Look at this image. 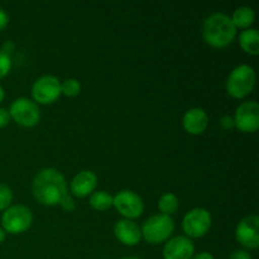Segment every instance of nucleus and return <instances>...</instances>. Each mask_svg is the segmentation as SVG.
<instances>
[{"instance_id":"1","label":"nucleus","mask_w":259,"mask_h":259,"mask_svg":"<svg viewBox=\"0 0 259 259\" xmlns=\"http://www.w3.org/2000/svg\"><path fill=\"white\" fill-rule=\"evenodd\" d=\"M33 194L43 205L60 204L67 195V185L63 175L56 168H43L33 180Z\"/></svg>"},{"instance_id":"2","label":"nucleus","mask_w":259,"mask_h":259,"mask_svg":"<svg viewBox=\"0 0 259 259\" xmlns=\"http://www.w3.org/2000/svg\"><path fill=\"white\" fill-rule=\"evenodd\" d=\"M202 35L207 45L215 48H223L234 40L237 28L228 14L212 13L205 19L202 25Z\"/></svg>"},{"instance_id":"3","label":"nucleus","mask_w":259,"mask_h":259,"mask_svg":"<svg viewBox=\"0 0 259 259\" xmlns=\"http://www.w3.org/2000/svg\"><path fill=\"white\" fill-rule=\"evenodd\" d=\"M255 85V71L249 65H239L230 72L227 91L232 98L243 99L252 93Z\"/></svg>"},{"instance_id":"4","label":"nucleus","mask_w":259,"mask_h":259,"mask_svg":"<svg viewBox=\"0 0 259 259\" xmlns=\"http://www.w3.org/2000/svg\"><path fill=\"white\" fill-rule=\"evenodd\" d=\"M175 229L174 219L168 215L157 214L148 218L142 225V237L152 244H158L171 237Z\"/></svg>"},{"instance_id":"5","label":"nucleus","mask_w":259,"mask_h":259,"mask_svg":"<svg viewBox=\"0 0 259 259\" xmlns=\"http://www.w3.org/2000/svg\"><path fill=\"white\" fill-rule=\"evenodd\" d=\"M32 211L24 205H13L4 210L2 217L3 230L10 234L25 232L32 225Z\"/></svg>"},{"instance_id":"6","label":"nucleus","mask_w":259,"mask_h":259,"mask_svg":"<svg viewBox=\"0 0 259 259\" xmlns=\"http://www.w3.org/2000/svg\"><path fill=\"white\" fill-rule=\"evenodd\" d=\"M10 118L23 126H34L39 121L40 111L37 103L27 98H18L10 104Z\"/></svg>"},{"instance_id":"7","label":"nucleus","mask_w":259,"mask_h":259,"mask_svg":"<svg viewBox=\"0 0 259 259\" xmlns=\"http://www.w3.org/2000/svg\"><path fill=\"white\" fill-rule=\"evenodd\" d=\"M211 227V215L206 209L196 207L185 215L182 229L189 237L200 238L206 234Z\"/></svg>"},{"instance_id":"8","label":"nucleus","mask_w":259,"mask_h":259,"mask_svg":"<svg viewBox=\"0 0 259 259\" xmlns=\"http://www.w3.org/2000/svg\"><path fill=\"white\" fill-rule=\"evenodd\" d=\"M113 205L124 218L129 220L139 218L144 210L143 200L132 190H121L118 192L113 197Z\"/></svg>"},{"instance_id":"9","label":"nucleus","mask_w":259,"mask_h":259,"mask_svg":"<svg viewBox=\"0 0 259 259\" xmlns=\"http://www.w3.org/2000/svg\"><path fill=\"white\" fill-rule=\"evenodd\" d=\"M32 95L37 103L51 104L61 95V82L56 76L45 75L34 81L32 86Z\"/></svg>"},{"instance_id":"10","label":"nucleus","mask_w":259,"mask_h":259,"mask_svg":"<svg viewBox=\"0 0 259 259\" xmlns=\"http://www.w3.org/2000/svg\"><path fill=\"white\" fill-rule=\"evenodd\" d=\"M234 125L244 133H254L259 128V105L257 101H245L235 110Z\"/></svg>"},{"instance_id":"11","label":"nucleus","mask_w":259,"mask_h":259,"mask_svg":"<svg viewBox=\"0 0 259 259\" xmlns=\"http://www.w3.org/2000/svg\"><path fill=\"white\" fill-rule=\"evenodd\" d=\"M237 240L248 249H257L259 245V218L248 215L240 220L235 230Z\"/></svg>"},{"instance_id":"12","label":"nucleus","mask_w":259,"mask_h":259,"mask_svg":"<svg viewBox=\"0 0 259 259\" xmlns=\"http://www.w3.org/2000/svg\"><path fill=\"white\" fill-rule=\"evenodd\" d=\"M195 245L189 237L179 235L166 243L163 248V259H191Z\"/></svg>"},{"instance_id":"13","label":"nucleus","mask_w":259,"mask_h":259,"mask_svg":"<svg viewBox=\"0 0 259 259\" xmlns=\"http://www.w3.org/2000/svg\"><path fill=\"white\" fill-rule=\"evenodd\" d=\"M114 234L116 239L125 245L138 244L142 238L141 228L133 220L123 219L119 220L114 227Z\"/></svg>"},{"instance_id":"14","label":"nucleus","mask_w":259,"mask_h":259,"mask_svg":"<svg viewBox=\"0 0 259 259\" xmlns=\"http://www.w3.org/2000/svg\"><path fill=\"white\" fill-rule=\"evenodd\" d=\"M182 124H184L185 131L189 132L190 134H201L209 125V116L206 111L201 108H192L185 113L182 118Z\"/></svg>"},{"instance_id":"15","label":"nucleus","mask_w":259,"mask_h":259,"mask_svg":"<svg viewBox=\"0 0 259 259\" xmlns=\"http://www.w3.org/2000/svg\"><path fill=\"white\" fill-rule=\"evenodd\" d=\"M98 185V177L93 171H81L72 179L70 185L71 192L77 197H85L93 194Z\"/></svg>"},{"instance_id":"16","label":"nucleus","mask_w":259,"mask_h":259,"mask_svg":"<svg viewBox=\"0 0 259 259\" xmlns=\"http://www.w3.org/2000/svg\"><path fill=\"white\" fill-rule=\"evenodd\" d=\"M240 47L249 55L259 53V32L255 28H247L239 34Z\"/></svg>"},{"instance_id":"17","label":"nucleus","mask_w":259,"mask_h":259,"mask_svg":"<svg viewBox=\"0 0 259 259\" xmlns=\"http://www.w3.org/2000/svg\"><path fill=\"white\" fill-rule=\"evenodd\" d=\"M232 18L235 28H249L254 23L255 13L252 8L249 7H239L234 10Z\"/></svg>"},{"instance_id":"18","label":"nucleus","mask_w":259,"mask_h":259,"mask_svg":"<svg viewBox=\"0 0 259 259\" xmlns=\"http://www.w3.org/2000/svg\"><path fill=\"white\" fill-rule=\"evenodd\" d=\"M90 205L98 211H105L113 206V196L106 191L93 192L90 196Z\"/></svg>"},{"instance_id":"19","label":"nucleus","mask_w":259,"mask_h":259,"mask_svg":"<svg viewBox=\"0 0 259 259\" xmlns=\"http://www.w3.org/2000/svg\"><path fill=\"white\" fill-rule=\"evenodd\" d=\"M158 209L163 215H171L179 209V199L172 192H167L161 196L158 201Z\"/></svg>"},{"instance_id":"20","label":"nucleus","mask_w":259,"mask_h":259,"mask_svg":"<svg viewBox=\"0 0 259 259\" xmlns=\"http://www.w3.org/2000/svg\"><path fill=\"white\" fill-rule=\"evenodd\" d=\"M80 91H81V83L78 82L76 78H67V80H65L62 83H61V94H63V95L72 98V96L78 95Z\"/></svg>"},{"instance_id":"21","label":"nucleus","mask_w":259,"mask_h":259,"mask_svg":"<svg viewBox=\"0 0 259 259\" xmlns=\"http://www.w3.org/2000/svg\"><path fill=\"white\" fill-rule=\"evenodd\" d=\"M12 200H13L12 190H10L7 185L0 184V211L7 210L8 207H9Z\"/></svg>"},{"instance_id":"22","label":"nucleus","mask_w":259,"mask_h":259,"mask_svg":"<svg viewBox=\"0 0 259 259\" xmlns=\"http://www.w3.org/2000/svg\"><path fill=\"white\" fill-rule=\"evenodd\" d=\"M12 68V58L0 50V78L5 77Z\"/></svg>"},{"instance_id":"23","label":"nucleus","mask_w":259,"mask_h":259,"mask_svg":"<svg viewBox=\"0 0 259 259\" xmlns=\"http://www.w3.org/2000/svg\"><path fill=\"white\" fill-rule=\"evenodd\" d=\"M60 205L65 211H73L76 207L75 200H73L71 196H68V195H66V196L61 200Z\"/></svg>"},{"instance_id":"24","label":"nucleus","mask_w":259,"mask_h":259,"mask_svg":"<svg viewBox=\"0 0 259 259\" xmlns=\"http://www.w3.org/2000/svg\"><path fill=\"white\" fill-rule=\"evenodd\" d=\"M220 125L223 126L224 129L229 131V129L234 128V119L232 118L230 115H224L222 119H220Z\"/></svg>"},{"instance_id":"25","label":"nucleus","mask_w":259,"mask_h":259,"mask_svg":"<svg viewBox=\"0 0 259 259\" xmlns=\"http://www.w3.org/2000/svg\"><path fill=\"white\" fill-rule=\"evenodd\" d=\"M10 120L9 111L4 108H0V128H4L5 125H8Z\"/></svg>"},{"instance_id":"26","label":"nucleus","mask_w":259,"mask_h":259,"mask_svg":"<svg viewBox=\"0 0 259 259\" xmlns=\"http://www.w3.org/2000/svg\"><path fill=\"white\" fill-rule=\"evenodd\" d=\"M229 259H252V255L247 250H235L234 253H232Z\"/></svg>"},{"instance_id":"27","label":"nucleus","mask_w":259,"mask_h":259,"mask_svg":"<svg viewBox=\"0 0 259 259\" xmlns=\"http://www.w3.org/2000/svg\"><path fill=\"white\" fill-rule=\"evenodd\" d=\"M9 23V15L3 8H0V30L4 29Z\"/></svg>"},{"instance_id":"28","label":"nucleus","mask_w":259,"mask_h":259,"mask_svg":"<svg viewBox=\"0 0 259 259\" xmlns=\"http://www.w3.org/2000/svg\"><path fill=\"white\" fill-rule=\"evenodd\" d=\"M13 50H14V43H13V42H10V40H9V42H5L4 45H3V48H2V51H3V52H4V53H7L8 56H10L9 53L12 52Z\"/></svg>"},{"instance_id":"29","label":"nucleus","mask_w":259,"mask_h":259,"mask_svg":"<svg viewBox=\"0 0 259 259\" xmlns=\"http://www.w3.org/2000/svg\"><path fill=\"white\" fill-rule=\"evenodd\" d=\"M191 259H214V257H212V254H210L209 252H201L199 253V254L194 255Z\"/></svg>"},{"instance_id":"30","label":"nucleus","mask_w":259,"mask_h":259,"mask_svg":"<svg viewBox=\"0 0 259 259\" xmlns=\"http://www.w3.org/2000/svg\"><path fill=\"white\" fill-rule=\"evenodd\" d=\"M4 239H5V232L3 230V228H0V244L4 242Z\"/></svg>"},{"instance_id":"31","label":"nucleus","mask_w":259,"mask_h":259,"mask_svg":"<svg viewBox=\"0 0 259 259\" xmlns=\"http://www.w3.org/2000/svg\"><path fill=\"white\" fill-rule=\"evenodd\" d=\"M4 98H5V91H4V89H3L2 86H0V103H2V101L4 100Z\"/></svg>"},{"instance_id":"32","label":"nucleus","mask_w":259,"mask_h":259,"mask_svg":"<svg viewBox=\"0 0 259 259\" xmlns=\"http://www.w3.org/2000/svg\"><path fill=\"white\" fill-rule=\"evenodd\" d=\"M123 259H141V258H138V257H126V258H123Z\"/></svg>"}]
</instances>
